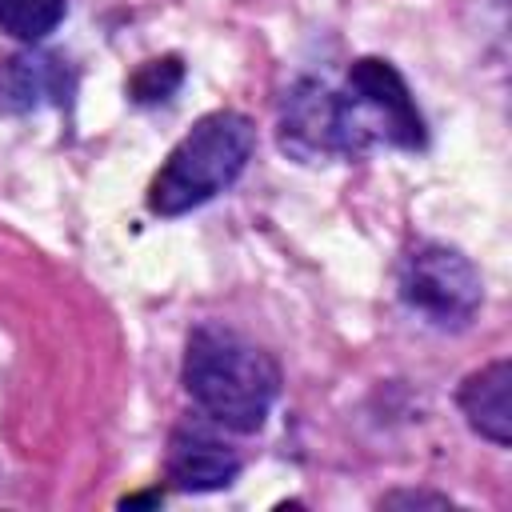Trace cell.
<instances>
[{
  "instance_id": "5",
  "label": "cell",
  "mask_w": 512,
  "mask_h": 512,
  "mask_svg": "<svg viewBox=\"0 0 512 512\" xmlns=\"http://www.w3.org/2000/svg\"><path fill=\"white\" fill-rule=\"evenodd\" d=\"M348 92L368 108L380 140L396 148H424V116L404 84V76L380 60V56H360L348 68Z\"/></svg>"
},
{
  "instance_id": "9",
  "label": "cell",
  "mask_w": 512,
  "mask_h": 512,
  "mask_svg": "<svg viewBox=\"0 0 512 512\" xmlns=\"http://www.w3.org/2000/svg\"><path fill=\"white\" fill-rule=\"evenodd\" d=\"M64 20V0H0V32L20 44H36Z\"/></svg>"
},
{
  "instance_id": "8",
  "label": "cell",
  "mask_w": 512,
  "mask_h": 512,
  "mask_svg": "<svg viewBox=\"0 0 512 512\" xmlns=\"http://www.w3.org/2000/svg\"><path fill=\"white\" fill-rule=\"evenodd\" d=\"M512 364L508 360H492L480 372L464 376L456 404L468 420V428L476 436H484L496 448L512 444Z\"/></svg>"
},
{
  "instance_id": "10",
  "label": "cell",
  "mask_w": 512,
  "mask_h": 512,
  "mask_svg": "<svg viewBox=\"0 0 512 512\" xmlns=\"http://www.w3.org/2000/svg\"><path fill=\"white\" fill-rule=\"evenodd\" d=\"M184 84V64L180 56H156V60H144L132 80H128V96L136 104H160L168 100L176 88Z\"/></svg>"
},
{
  "instance_id": "1",
  "label": "cell",
  "mask_w": 512,
  "mask_h": 512,
  "mask_svg": "<svg viewBox=\"0 0 512 512\" xmlns=\"http://www.w3.org/2000/svg\"><path fill=\"white\" fill-rule=\"evenodd\" d=\"M184 388L212 424L248 436L264 428L280 396V368L236 328L200 324L184 348Z\"/></svg>"
},
{
  "instance_id": "4",
  "label": "cell",
  "mask_w": 512,
  "mask_h": 512,
  "mask_svg": "<svg viewBox=\"0 0 512 512\" xmlns=\"http://www.w3.org/2000/svg\"><path fill=\"white\" fill-rule=\"evenodd\" d=\"M400 296L432 324L464 328L484 300V284L464 252L424 240L400 260Z\"/></svg>"
},
{
  "instance_id": "2",
  "label": "cell",
  "mask_w": 512,
  "mask_h": 512,
  "mask_svg": "<svg viewBox=\"0 0 512 512\" xmlns=\"http://www.w3.org/2000/svg\"><path fill=\"white\" fill-rule=\"evenodd\" d=\"M252 152H256V128L244 112L220 108L200 116L152 176L148 208L156 216H184L208 204L212 196L228 192L240 180Z\"/></svg>"
},
{
  "instance_id": "7",
  "label": "cell",
  "mask_w": 512,
  "mask_h": 512,
  "mask_svg": "<svg viewBox=\"0 0 512 512\" xmlns=\"http://www.w3.org/2000/svg\"><path fill=\"white\" fill-rule=\"evenodd\" d=\"M72 88L76 76L60 56L36 48L0 56V112H32L40 104H64Z\"/></svg>"
},
{
  "instance_id": "11",
  "label": "cell",
  "mask_w": 512,
  "mask_h": 512,
  "mask_svg": "<svg viewBox=\"0 0 512 512\" xmlns=\"http://www.w3.org/2000/svg\"><path fill=\"white\" fill-rule=\"evenodd\" d=\"M380 504H388V508H448L452 500L448 496H436V492H392V496H384Z\"/></svg>"
},
{
  "instance_id": "6",
  "label": "cell",
  "mask_w": 512,
  "mask_h": 512,
  "mask_svg": "<svg viewBox=\"0 0 512 512\" xmlns=\"http://www.w3.org/2000/svg\"><path fill=\"white\" fill-rule=\"evenodd\" d=\"M164 472L180 492H220L240 476V456L220 436L180 424L168 440Z\"/></svg>"
},
{
  "instance_id": "3",
  "label": "cell",
  "mask_w": 512,
  "mask_h": 512,
  "mask_svg": "<svg viewBox=\"0 0 512 512\" xmlns=\"http://www.w3.org/2000/svg\"><path fill=\"white\" fill-rule=\"evenodd\" d=\"M380 140L368 108L348 92H332L324 80H296L280 104V148L296 160L364 156Z\"/></svg>"
}]
</instances>
